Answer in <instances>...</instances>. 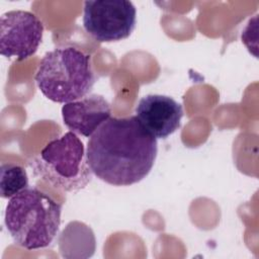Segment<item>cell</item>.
<instances>
[{"label": "cell", "instance_id": "52a82bcc", "mask_svg": "<svg viewBox=\"0 0 259 259\" xmlns=\"http://www.w3.org/2000/svg\"><path fill=\"white\" fill-rule=\"evenodd\" d=\"M136 116L156 139H166L175 133L183 117L182 105L170 96L148 94L136 106Z\"/></svg>", "mask_w": 259, "mask_h": 259}, {"label": "cell", "instance_id": "5b68a950", "mask_svg": "<svg viewBox=\"0 0 259 259\" xmlns=\"http://www.w3.org/2000/svg\"><path fill=\"white\" fill-rule=\"evenodd\" d=\"M137 23V9L128 0H88L83 6V26L99 42L127 38Z\"/></svg>", "mask_w": 259, "mask_h": 259}, {"label": "cell", "instance_id": "3957f363", "mask_svg": "<svg viewBox=\"0 0 259 259\" xmlns=\"http://www.w3.org/2000/svg\"><path fill=\"white\" fill-rule=\"evenodd\" d=\"M34 79L44 96L64 104L88 95L96 81L90 55L74 47L48 52L39 62Z\"/></svg>", "mask_w": 259, "mask_h": 259}, {"label": "cell", "instance_id": "7a4b0ae2", "mask_svg": "<svg viewBox=\"0 0 259 259\" xmlns=\"http://www.w3.org/2000/svg\"><path fill=\"white\" fill-rule=\"evenodd\" d=\"M62 204L36 188H26L11 197L4 223L10 237L26 250L50 246L59 233Z\"/></svg>", "mask_w": 259, "mask_h": 259}, {"label": "cell", "instance_id": "8992f818", "mask_svg": "<svg viewBox=\"0 0 259 259\" xmlns=\"http://www.w3.org/2000/svg\"><path fill=\"white\" fill-rule=\"evenodd\" d=\"M44 24L32 12L10 10L0 17V54L23 61L37 51Z\"/></svg>", "mask_w": 259, "mask_h": 259}, {"label": "cell", "instance_id": "9c48e42d", "mask_svg": "<svg viewBox=\"0 0 259 259\" xmlns=\"http://www.w3.org/2000/svg\"><path fill=\"white\" fill-rule=\"evenodd\" d=\"M28 188L26 170L16 164L3 163L0 170V194L3 198H11Z\"/></svg>", "mask_w": 259, "mask_h": 259}, {"label": "cell", "instance_id": "ba28073f", "mask_svg": "<svg viewBox=\"0 0 259 259\" xmlns=\"http://www.w3.org/2000/svg\"><path fill=\"white\" fill-rule=\"evenodd\" d=\"M111 115L109 102L100 94H90L62 106L64 124L76 135L90 138Z\"/></svg>", "mask_w": 259, "mask_h": 259}, {"label": "cell", "instance_id": "6da1fadb", "mask_svg": "<svg viewBox=\"0 0 259 259\" xmlns=\"http://www.w3.org/2000/svg\"><path fill=\"white\" fill-rule=\"evenodd\" d=\"M157 153V139L136 115L109 117L89 138L86 149L92 173L113 186H128L146 178Z\"/></svg>", "mask_w": 259, "mask_h": 259}, {"label": "cell", "instance_id": "277c9868", "mask_svg": "<svg viewBox=\"0 0 259 259\" xmlns=\"http://www.w3.org/2000/svg\"><path fill=\"white\" fill-rule=\"evenodd\" d=\"M36 174L67 192H78L92 179L83 142L68 132L49 142L33 162Z\"/></svg>", "mask_w": 259, "mask_h": 259}]
</instances>
